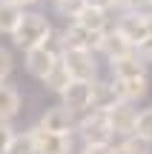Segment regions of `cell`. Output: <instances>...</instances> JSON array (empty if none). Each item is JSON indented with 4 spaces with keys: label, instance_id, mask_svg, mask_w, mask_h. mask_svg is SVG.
<instances>
[{
    "label": "cell",
    "instance_id": "6da1fadb",
    "mask_svg": "<svg viewBox=\"0 0 152 154\" xmlns=\"http://www.w3.org/2000/svg\"><path fill=\"white\" fill-rule=\"evenodd\" d=\"M49 34H52V26L43 14H23L17 29L11 32V37L20 49H32V46H40Z\"/></svg>",
    "mask_w": 152,
    "mask_h": 154
},
{
    "label": "cell",
    "instance_id": "7a4b0ae2",
    "mask_svg": "<svg viewBox=\"0 0 152 154\" xmlns=\"http://www.w3.org/2000/svg\"><path fill=\"white\" fill-rule=\"evenodd\" d=\"M103 114H106V123H109V128H112V134H124V137L135 134L138 111L132 109V103H126V100H118V103L109 106Z\"/></svg>",
    "mask_w": 152,
    "mask_h": 154
},
{
    "label": "cell",
    "instance_id": "3957f363",
    "mask_svg": "<svg viewBox=\"0 0 152 154\" xmlns=\"http://www.w3.org/2000/svg\"><path fill=\"white\" fill-rule=\"evenodd\" d=\"M60 60L66 63L72 80H92L95 77V57H92L89 49H63Z\"/></svg>",
    "mask_w": 152,
    "mask_h": 154
},
{
    "label": "cell",
    "instance_id": "277c9868",
    "mask_svg": "<svg viewBox=\"0 0 152 154\" xmlns=\"http://www.w3.org/2000/svg\"><path fill=\"white\" fill-rule=\"evenodd\" d=\"M103 34L106 32H92V29L80 26V23H72L63 32L60 40H63V49H89V51H95V49H101Z\"/></svg>",
    "mask_w": 152,
    "mask_h": 154
},
{
    "label": "cell",
    "instance_id": "5b68a950",
    "mask_svg": "<svg viewBox=\"0 0 152 154\" xmlns=\"http://www.w3.org/2000/svg\"><path fill=\"white\" fill-rule=\"evenodd\" d=\"M63 106L69 111H86L92 109V80H72L60 91Z\"/></svg>",
    "mask_w": 152,
    "mask_h": 154
},
{
    "label": "cell",
    "instance_id": "8992f818",
    "mask_svg": "<svg viewBox=\"0 0 152 154\" xmlns=\"http://www.w3.org/2000/svg\"><path fill=\"white\" fill-rule=\"evenodd\" d=\"M34 134V149L37 154H69L72 151V137L69 134H55V131H46V128H32Z\"/></svg>",
    "mask_w": 152,
    "mask_h": 154
},
{
    "label": "cell",
    "instance_id": "52a82bcc",
    "mask_svg": "<svg viewBox=\"0 0 152 154\" xmlns=\"http://www.w3.org/2000/svg\"><path fill=\"white\" fill-rule=\"evenodd\" d=\"M118 32L126 34V37L138 46L141 40L149 37V14L147 11H126V14L118 20Z\"/></svg>",
    "mask_w": 152,
    "mask_h": 154
},
{
    "label": "cell",
    "instance_id": "ba28073f",
    "mask_svg": "<svg viewBox=\"0 0 152 154\" xmlns=\"http://www.w3.org/2000/svg\"><path fill=\"white\" fill-rule=\"evenodd\" d=\"M80 134H83L86 143H109L112 128H109V123H106V114H103V111H95L92 117H86V120L80 123Z\"/></svg>",
    "mask_w": 152,
    "mask_h": 154
},
{
    "label": "cell",
    "instance_id": "9c48e42d",
    "mask_svg": "<svg viewBox=\"0 0 152 154\" xmlns=\"http://www.w3.org/2000/svg\"><path fill=\"white\" fill-rule=\"evenodd\" d=\"M72 114H75V111H69L66 106H55V109H49L43 117H40V128L55 131V134H69L72 126H75Z\"/></svg>",
    "mask_w": 152,
    "mask_h": 154
},
{
    "label": "cell",
    "instance_id": "30bf717a",
    "mask_svg": "<svg viewBox=\"0 0 152 154\" xmlns=\"http://www.w3.org/2000/svg\"><path fill=\"white\" fill-rule=\"evenodd\" d=\"M101 51L109 57V60H115V57H126V54H135V43H132L126 34H121L118 29L115 32H106L101 40Z\"/></svg>",
    "mask_w": 152,
    "mask_h": 154
},
{
    "label": "cell",
    "instance_id": "8fae6325",
    "mask_svg": "<svg viewBox=\"0 0 152 154\" xmlns=\"http://www.w3.org/2000/svg\"><path fill=\"white\" fill-rule=\"evenodd\" d=\"M115 91H118L121 100H126V103H135V100L147 97V91H149V80H147V74H141V77H121V80H115Z\"/></svg>",
    "mask_w": 152,
    "mask_h": 154
},
{
    "label": "cell",
    "instance_id": "7c38bea8",
    "mask_svg": "<svg viewBox=\"0 0 152 154\" xmlns=\"http://www.w3.org/2000/svg\"><path fill=\"white\" fill-rule=\"evenodd\" d=\"M106 11L109 9H101V6H89V3H86L83 9L75 14V23L92 29V32H106V26H109V14H106Z\"/></svg>",
    "mask_w": 152,
    "mask_h": 154
},
{
    "label": "cell",
    "instance_id": "4fadbf2b",
    "mask_svg": "<svg viewBox=\"0 0 152 154\" xmlns=\"http://www.w3.org/2000/svg\"><path fill=\"white\" fill-rule=\"evenodd\" d=\"M109 66H112L115 80H121V77H141V74H147V63H144L138 54L115 57V60H109Z\"/></svg>",
    "mask_w": 152,
    "mask_h": 154
},
{
    "label": "cell",
    "instance_id": "5bb4252c",
    "mask_svg": "<svg viewBox=\"0 0 152 154\" xmlns=\"http://www.w3.org/2000/svg\"><path fill=\"white\" fill-rule=\"evenodd\" d=\"M20 111V94L15 86H9L6 80H0V120H11Z\"/></svg>",
    "mask_w": 152,
    "mask_h": 154
},
{
    "label": "cell",
    "instance_id": "9a60e30c",
    "mask_svg": "<svg viewBox=\"0 0 152 154\" xmlns=\"http://www.w3.org/2000/svg\"><path fill=\"white\" fill-rule=\"evenodd\" d=\"M69 83H72V74H69L66 63L57 57V60H55V66H52L49 72H46V77H43V86L49 88V91H57V94H60L63 88L69 86Z\"/></svg>",
    "mask_w": 152,
    "mask_h": 154
},
{
    "label": "cell",
    "instance_id": "2e32d148",
    "mask_svg": "<svg viewBox=\"0 0 152 154\" xmlns=\"http://www.w3.org/2000/svg\"><path fill=\"white\" fill-rule=\"evenodd\" d=\"M118 91H115V83L109 86V83H92V109L98 111H106L109 106L118 103Z\"/></svg>",
    "mask_w": 152,
    "mask_h": 154
},
{
    "label": "cell",
    "instance_id": "e0dca14e",
    "mask_svg": "<svg viewBox=\"0 0 152 154\" xmlns=\"http://www.w3.org/2000/svg\"><path fill=\"white\" fill-rule=\"evenodd\" d=\"M23 17V9L9 0H0V34H11Z\"/></svg>",
    "mask_w": 152,
    "mask_h": 154
},
{
    "label": "cell",
    "instance_id": "ac0fdd59",
    "mask_svg": "<svg viewBox=\"0 0 152 154\" xmlns=\"http://www.w3.org/2000/svg\"><path fill=\"white\" fill-rule=\"evenodd\" d=\"M115 154H152V143L144 140V137H138V134H129V137L115 149Z\"/></svg>",
    "mask_w": 152,
    "mask_h": 154
},
{
    "label": "cell",
    "instance_id": "d6986e66",
    "mask_svg": "<svg viewBox=\"0 0 152 154\" xmlns=\"http://www.w3.org/2000/svg\"><path fill=\"white\" fill-rule=\"evenodd\" d=\"M6 154H37V149H34V134L26 131V134H15L9 143V149H6Z\"/></svg>",
    "mask_w": 152,
    "mask_h": 154
},
{
    "label": "cell",
    "instance_id": "ffe728a7",
    "mask_svg": "<svg viewBox=\"0 0 152 154\" xmlns=\"http://www.w3.org/2000/svg\"><path fill=\"white\" fill-rule=\"evenodd\" d=\"M135 134L152 143V109L138 111V120H135Z\"/></svg>",
    "mask_w": 152,
    "mask_h": 154
},
{
    "label": "cell",
    "instance_id": "44dd1931",
    "mask_svg": "<svg viewBox=\"0 0 152 154\" xmlns=\"http://www.w3.org/2000/svg\"><path fill=\"white\" fill-rule=\"evenodd\" d=\"M55 6H57V11H60V14L75 17V14L86 6V0H55Z\"/></svg>",
    "mask_w": 152,
    "mask_h": 154
},
{
    "label": "cell",
    "instance_id": "7402d4cb",
    "mask_svg": "<svg viewBox=\"0 0 152 154\" xmlns=\"http://www.w3.org/2000/svg\"><path fill=\"white\" fill-rule=\"evenodd\" d=\"M11 137H15V131H11L9 120H0V154H6V149H9Z\"/></svg>",
    "mask_w": 152,
    "mask_h": 154
},
{
    "label": "cell",
    "instance_id": "603a6c76",
    "mask_svg": "<svg viewBox=\"0 0 152 154\" xmlns=\"http://www.w3.org/2000/svg\"><path fill=\"white\" fill-rule=\"evenodd\" d=\"M135 54L141 57L144 63H152V34H149L147 40H141V43L135 46Z\"/></svg>",
    "mask_w": 152,
    "mask_h": 154
},
{
    "label": "cell",
    "instance_id": "cb8c5ba5",
    "mask_svg": "<svg viewBox=\"0 0 152 154\" xmlns=\"http://www.w3.org/2000/svg\"><path fill=\"white\" fill-rule=\"evenodd\" d=\"M11 66H15V63H11V54L6 49H0V80H6V77L11 74Z\"/></svg>",
    "mask_w": 152,
    "mask_h": 154
},
{
    "label": "cell",
    "instance_id": "d4e9b609",
    "mask_svg": "<svg viewBox=\"0 0 152 154\" xmlns=\"http://www.w3.org/2000/svg\"><path fill=\"white\" fill-rule=\"evenodd\" d=\"M83 154H115V149L109 143H86Z\"/></svg>",
    "mask_w": 152,
    "mask_h": 154
},
{
    "label": "cell",
    "instance_id": "484cf974",
    "mask_svg": "<svg viewBox=\"0 0 152 154\" xmlns=\"http://www.w3.org/2000/svg\"><path fill=\"white\" fill-rule=\"evenodd\" d=\"M109 3H112L115 9H129V6H135V0H109Z\"/></svg>",
    "mask_w": 152,
    "mask_h": 154
},
{
    "label": "cell",
    "instance_id": "4316f807",
    "mask_svg": "<svg viewBox=\"0 0 152 154\" xmlns=\"http://www.w3.org/2000/svg\"><path fill=\"white\" fill-rule=\"evenodd\" d=\"M9 3H15V6L23 9V6H32V3H37V0H9Z\"/></svg>",
    "mask_w": 152,
    "mask_h": 154
},
{
    "label": "cell",
    "instance_id": "83f0119b",
    "mask_svg": "<svg viewBox=\"0 0 152 154\" xmlns=\"http://www.w3.org/2000/svg\"><path fill=\"white\" fill-rule=\"evenodd\" d=\"M135 3H141V6H152V0H135Z\"/></svg>",
    "mask_w": 152,
    "mask_h": 154
}]
</instances>
